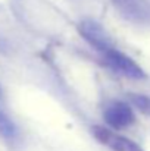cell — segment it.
<instances>
[{
    "label": "cell",
    "mask_w": 150,
    "mask_h": 151,
    "mask_svg": "<svg viewBox=\"0 0 150 151\" xmlns=\"http://www.w3.org/2000/svg\"><path fill=\"white\" fill-rule=\"evenodd\" d=\"M103 57L112 70H115L116 73L125 78H130V79H146L147 78L146 72L143 70L140 65H137L130 56L118 50L116 47L107 50L103 54Z\"/></svg>",
    "instance_id": "1"
},
{
    "label": "cell",
    "mask_w": 150,
    "mask_h": 151,
    "mask_svg": "<svg viewBox=\"0 0 150 151\" xmlns=\"http://www.w3.org/2000/svg\"><path fill=\"white\" fill-rule=\"evenodd\" d=\"M103 119L113 129H125L136 122V113L130 103L115 100L106 104Z\"/></svg>",
    "instance_id": "2"
},
{
    "label": "cell",
    "mask_w": 150,
    "mask_h": 151,
    "mask_svg": "<svg viewBox=\"0 0 150 151\" xmlns=\"http://www.w3.org/2000/svg\"><path fill=\"white\" fill-rule=\"evenodd\" d=\"M78 32L91 47H94L101 54L115 47L104 28L93 19H83L78 24Z\"/></svg>",
    "instance_id": "3"
},
{
    "label": "cell",
    "mask_w": 150,
    "mask_h": 151,
    "mask_svg": "<svg viewBox=\"0 0 150 151\" xmlns=\"http://www.w3.org/2000/svg\"><path fill=\"white\" fill-rule=\"evenodd\" d=\"M93 135L94 138L99 141L100 144H103L104 147L110 148L112 151H143V148L136 144L133 139L119 135L118 132L104 128V126H94L93 129Z\"/></svg>",
    "instance_id": "4"
},
{
    "label": "cell",
    "mask_w": 150,
    "mask_h": 151,
    "mask_svg": "<svg viewBox=\"0 0 150 151\" xmlns=\"http://www.w3.org/2000/svg\"><path fill=\"white\" fill-rule=\"evenodd\" d=\"M110 3L119 10L122 16L131 21H141L147 15L140 0H110Z\"/></svg>",
    "instance_id": "5"
},
{
    "label": "cell",
    "mask_w": 150,
    "mask_h": 151,
    "mask_svg": "<svg viewBox=\"0 0 150 151\" xmlns=\"http://www.w3.org/2000/svg\"><path fill=\"white\" fill-rule=\"evenodd\" d=\"M18 137V128L9 114L0 109V138L4 141H15Z\"/></svg>",
    "instance_id": "6"
},
{
    "label": "cell",
    "mask_w": 150,
    "mask_h": 151,
    "mask_svg": "<svg viewBox=\"0 0 150 151\" xmlns=\"http://www.w3.org/2000/svg\"><path fill=\"white\" fill-rule=\"evenodd\" d=\"M127 99L133 109H136L141 114L150 117V96L140 94V93H128Z\"/></svg>",
    "instance_id": "7"
},
{
    "label": "cell",
    "mask_w": 150,
    "mask_h": 151,
    "mask_svg": "<svg viewBox=\"0 0 150 151\" xmlns=\"http://www.w3.org/2000/svg\"><path fill=\"white\" fill-rule=\"evenodd\" d=\"M3 97V90H1V87H0V99Z\"/></svg>",
    "instance_id": "8"
}]
</instances>
